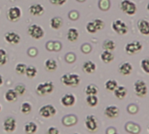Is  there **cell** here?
I'll list each match as a JSON object with an SVG mask.
<instances>
[{"instance_id": "1", "label": "cell", "mask_w": 149, "mask_h": 134, "mask_svg": "<svg viewBox=\"0 0 149 134\" xmlns=\"http://www.w3.org/2000/svg\"><path fill=\"white\" fill-rule=\"evenodd\" d=\"M61 83L68 87H77L80 84L81 78L77 74H65L61 77Z\"/></svg>"}, {"instance_id": "2", "label": "cell", "mask_w": 149, "mask_h": 134, "mask_svg": "<svg viewBox=\"0 0 149 134\" xmlns=\"http://www.w3.org/2000/svg\"><path fill=\"white\" fill-rule=\"evenodd\" d=\"M120 9L127 15H133L136 13L137 6L131 0H123L120 3Z\"/></svg>"}, {"instance_id": "3", "label": "cell", "mask_w": 149, "mask_h": 134, "mask_svg": "<svg viewBox=\"0 0 149 134\" xmlns=\"http://www.w3.org/2000/svg\"><path fill=\"white\" fill-rule=\"evenodd\" d=\"M28 34L34 40H40L43 38L45 32L40 26L33 24L28 27Z\"/></svg>"}, {"instance_id": "4", "label": "cell", "mask_w": 149, "mask_h": 134, "mask_svg": "<svg viewBox=\"0 0 149 134\" xmlns=\"http://www.w3.org/2000/svg\"><path fill=\"white\" fill-rule=\"evenodd\" d=\"M134 92L138 97H143L147 94V87L144 81L138 80L134 83Z\"/></svg>"}, {"instance_id": "5", "label": "cell", "mask_w": 149, "mask_h": 134, "mask_svg": "<svg viewBox=\"0 0 149 134\" xmlns=\"http://www.w3.org/2000/svg\"><path fill=\"white\" fill-rule=\"evenodd\" d=\"M111 27L114 32H116L118 34H120V35L125 34L128 31V27H127L126 24L120 19H117V20L113 21Z\"/></svg>"}, {"instance_id": "6", "label": "cell", "mask_w": 149, "mask_h": 134, "mask_svg": "<svg viewBox=\"0 0 149 134\" xmlns=\"http://www.w3.org/2000/svg\"><path fill=\"white\" fill-rule=\"evenodd\" d=\"M125 50L128 54H135L142 50V44L139 41L129 42L125 45Z\"/></svg>"}, {"instance_id": "7", "label": "cell", "mask_w": 149, "mask_h": 134, "mask_svg": "<svg viewBox=\"0 0 149 134\" xmlns=\"http://www.w3.org/2000/svg\"><path fill=\"white\" fill-rule=\"evenodd\" d=\"M39 113L41 117L45 118H48V117H54L56 114V109L52 104H47V105L42 106L40 109Z\"/></svg>"}, {"instance_id": "8", "label": "cell", "mask_w": 149, "mask_h": 134, "mask_svg": "<svg viewBox=\"0 0 149 134\" xmlns=\"http://www.w3.org/2000/svg\"><path fill=\"white\" fill-rule=\"evenodd\" d=\"M22 15V12L19 7L18 6H13L9 8L7 12V18L10 21L12 22H16L18 21Z\"/></svg>"}, {"instance_id": "9", "label": "cell", "mask_w": 149, "mask_h": 134, "mask_svg": "<svg viewBox=\"0 0 149 134\" xmlns=\"http://www.w3.org/2000/svg\"><path fill=\"white\" fill-rule=\"evenodd\" d=\"M20 40H21V38L19 36V34L13 31L7 32L5 34V40L11 45H18L20 42Z\"/></svg>"}, {"instance_id": "10", "label": "cell", "mask_w": 149, "mask_h": 134, "mask_svg": "<svg viewBox=\"0 0 149 134\" xmlns=\"http://www.w3.org/2000/svg\"><path fill=\"white\" fill-rule=\"evenodd\" d=\"M85 125L90 131H95L97 129V122L93 115H89L85 119Z\"/></svg>"}, {"instance_id": "11", "label": "cell", "mask_w": 149, "mask_h": 134, "mask_svg": "<svg viewBox=\"0 0 149 134\" xmlns=\"http://www.w3.org/2000/svg\"><path fill=\"white\" fill-rule=\"evenodd\" d=\"M4 129L7 132H12L16 129V120L13 117H9L5 119L3 124Z\"/></svg>"}, {"instance_id": "12", "label": "cell", "mask_w": 149, "mask_h": 134, "mask_svg": "<svg viewBox=\"0 0 149 134\" xmlns=\"http://www.w3.org/2000/svg\"><path fill=\"white\" fill-rule=\"evenodd\" d=\"M61 103L63 106L65 107H70L73 106L76 103V97L73 94H65L61 98Z\"/></svg>"}, {"instance_id": "13", "label": "cell", "mask_w": 149, "mask_h": 134, "mask_svg": "<svg viewBox=\"0 0 149 134\" xmlns=\"http://www.w3.org/2000/svg\"><path fill=\"white\" fill-rule=\"evenodd\" d=\"M119 114V109L115 105L107 106L104 110V115L109 118H115Z\"/></svg>"}, {"instance_id": "14", "label": "cell", "mask_w": 149, "mask_h": 134, "mask_svg": "<svg viewBox=\"0 0 149 134\" xmlns=\"http://www.w3.org/2000/svg\"><path fill=\"white\" fill-rule=\"evenodd\" d=\"M44 6L40 4H33L29 7V12L33 16H41L44 13Z\"/></svg>"}, {"instance_id": "15", "label": "cell", "mask_w": 149, "mask_h": 134, "mask_svg": "<svg viewBox=\"0 0 149 134\" xmlns=\"http://www.w3.org/2000/svg\"><path fill=\"white\" fill-rule=\"evenodd\" d=\"M138 28L141 34L149 35V22L146 19H140L138 22Z\"/></svg>"}, {"instance_id": "16", "label": "cell", "mask_w": 149, "mask_h": 134, "mask_svg": "<svg viewBox=\"0 0 149 134\" xmlns=\"http://www.w3.org/2000/svg\"><path fill=\"white\" fill-rule=\"evenodd\" d=\"M118 71L123 76H128L132 71V66L129 62H124V63H122V64L119 65Z\"/></svg>"}, {"instance_id": "17", "label": "cell", "mask_w": 149, "mask_h": 134, "mask_svg": "<svg viewBox=\"0 0 149 134\" xmlns=\"http://www.w3.org/2000/svg\"><path fill=\"white\" fill-rule=\"evenodd\" d=\"M67 38H68V40L70 41V42H74L77 41L79 38V32L77 28H69L68 30V33H67Z\"/></svg>"}, {"instance_id": "18", "label": "cell", "mask_w": 149, "mask_h": 134, "mask_svg": "<svg viewBox=\"0 0 149 134\" xmlns=\"http://www.w3.org/2000/svg\"><path fill=\"white\" fill-rule=\"evenodd\" d=\"M97 69V65L91 60H87L83 65V70L87 74H92Z\"/></svg>"}, {"instance_id": "19", "label": "cell", "mask_w": 149, "mask_h": 134, "mask_svg": "<svg viewBox=\"0 0 149 134\" xmlns=\"http://www.w3.org/2000/svg\"><path fill=\"white\" fill-rule=\"evenodd\" d=\"M114 96L118 98V99H124L126 97L127 94V90L125 89V87L124 86H118L115 90H114Z\"/></svg>"}, {"instance_id": "20", "label": "cell", "mask_w": 149, "mask_h": 134, "mask_svg": "<svg viewBox=\"0 0 149 134\" xmlns=\"http://www.w3.org/2000/svg\"><path fill=\"white\" fill-rule=\"evenodd\" d=\"M100 58H101V60H102L103 62H104V63H110V62H111V61L114 60V55H113V53H111V51L104 50V51L101 53Z\"/></svg>"}, {"instance_id": "21", "label": "cell", "mask_w": 149, "mask_h": 134, "mask_svg": "<svg viewBox=\"0 0 149 134\" xmlns=\"http://www.w3.org/2000/svg\"><path fill=\"white\" fill-rule=\"evenodd\" d=\"M62 24H63V20L61 17H54L50 20V26L54 30L60 29Z\"/></svg>"}, {"instance_id": "22", "label": "cell", "mask_w": 149, "mask_h": 134, "mask_svg": "<svg viewBox=\"0 0 149 134\" xmlns=\"http://www.w3.org/2000/svg\"><path fill=\"white\" fill-rule=\"evenodd\" d=\"M5 98H6V100L7 102L13 103V102L17 101V99H18V94H17V92L14 90H7L6 92Z\"/></svg>"}, {"instance_id": "23", "label": "cell", "mask_w": 149, "mask_h": 134, "mask_svg": "<svg viewBox=\"0 0 149 134\" xmlns=\"http://www.w3.org/2000/svg\"><path fill=\"white\" fill-rule=\"evenodd\" d=\"M57 62L54 59H47L45 61V68L48 71H54L57 69Z\"/></svg>"}, {"instance_id": "24", "label": "cell", "mask_w": 149, "mask_h": 134, "mask_svg": "<svg viewBox=\"0 0 149 134\" xmlns=\"http://www.w3.org/2000/svg\"><path fill=\"white\" fill-rule=\"evenodd\" d=\"M38 130V126L33 122H28L25 124V132L26 134H34Z\"/></svg>"}, {"instance_id": "25", "label": "cell", "mask_w": 149, "mask_h": 134, "mask_svg": "<svg viewBox=\"0 0 149 134\" xmlns=\"http://www.w3.org/2000/svg\"><path fill=\"white\" fill-rule=\"evenodd\" d=\"M37 72H38V70H37V69L35 68V67L33 66V65H30V66H27V67H26V69L25 75H26L28 78H33V77L36 76Z\"/></svg>"}, {"instance_id": "26", "label": "cell", "mask_w": 149, "mask_h": 134, "mask_svg": "<svg viewBox=\"0 0 149 134\" xmlns=\"http://www.w3.org/2000/svg\"><path fill=\"white\" fill-rule=\"evenodd\" d=\"M103 48L107 51H113L116 48V43L111 40H106L103 43Z\"/></svg>"}, {"instance_id": "27", "label": "cell", "mask_w": 149, "mask_h": 134, "mask_svg": "<svg viewBox=\"0 0 149 134\" xmlns=\"http://www.w3.org/2000/svg\"><path fill=\"white\" fill-rule=\"evenodd\" d=\"M118 86V85L117 81H115V80H113V79H110V80L106 81L105 83H104V87H105V89H106L108 91H114V90H115Z\"/></svg>"}, {"instance_id": "28", "label": "cell", "mask_w": 149, "mask_h": 134, "mask_svg": "<svg viewBox=\"0 0 149 134\" xmlns=\"http://www.w3.org/2000/svg\"><path fill=\"white\" fill-rule=\"evenodd\" d=\"M97 93H98V89L94 84H89L85 89V94L87 96H92V95L97 96Z\"/></svg>"}, {"instance_id": "29", "label": "cell", "mask_w": 149, "mask_h": 134, "mask_svg": "<svg viewBox=\"0 0 149 134\" xmlns=\"http://www.w3.org/2000/svg\"><path fill=\"white\" fill-rule=\"evenodd\" d=\"M86 103L90 107H95L98 103V98L97 96H87L86 97Z\"/></svg>"}, {"instance_id": "30", "label": "cell", "mask_w": 149, "mask_h": 134, "mask_svg": "<svg viewBox=\"0 0 149 134\" xmlns=\"http://www.w3.org/2000/svg\"><path fill=\"white\" fill-rule=\"evenodd\" d=\"M8 60L7 52L4 48H0V66H4L6 64Z\"/></svg>"}, {"instance_id": "31", "label": "cell", "mask_w": 149, "mask_h": 134, "mask_svg": "<svg viewBox=\"0 0 149 134\" xmlns=\"http://www.w3.org/2000/svg\"><path fill=\"white\" fill-rule=\"evenodd\" d=\"M26 65L25 63H18L15 67V71L19 75H25L26 69Z\"/></svg>"}, {"instance_id": "32", "label": "cell", "mask_w": 149, "mask_h": 134, "mask_svg": "<svg viewBox=\"0 0 149 134\" xmlns=\"http://www.w3.org/2000/svg\"><path fill=\"white\" fill-rule=\"evenodd\" d=\"M140 66H141V69L142 70L146 73L149 74V58H146L143 59L140 62Z\"/></svg>"}, {"instance_id": "33", "label": "cell", "mask_w": 149, "mask_h": 134, "mask_svg": "<svg viewBox=\"0 0 149 134\" xmlns=\"http://www.w3.org/2000/svg\"><path fill=\"white\" fill-rule=\"evenodd\" d=\"M86 30H87V32L89 33H91V34L96 33L97 32V27H96V26H95V24H94L93 21H90V22L87 23V25H86Z\"/></svg>"}, {"instance_id": "34", "label": "cell", "mask_w": 149, "mask_h": 134, "mask_svg": "<svg viewBox=\"0 0 149 134\" xmlns=\"http://www.w3.org/2000/svg\"><path fill=\"white\" fill-rule=\"evenodd\" d=\"M43 86H44V89H45V91H46V94H50L54 91V83L52 82H45L43 83Z\"/></svg>"}, {"instance_id": "35", "label": "cell", "mask_w": 149, "mask_h": 134, "mask_svg": "<svg viewBox=\"0 0 149 134\" xmlns=\"http://www.w3.org/2000/svg\"><path fill=\"white\" fill-rule=\"evenodd\" d=\"M32 110V105L31 103H22V106H21V112L24 113V114H27L29 112H31Z\"/></svg>"}, {"instance_id": "36", "label": "cell", "mask_w": 149, "mask_h": 134, "mask_svg": "<svg viewBox=\"0 0 149 134\" xmlns=\"http://www.w3.org/2000/svg\"><path fill=\"white\" fill-rule=\"evenodd\" d=\"M93 22H94V24H95L97 31H100V30H102L104 27V22L102 19H97Z\"/></svg>"}, {"instance_id": "37", "label": "cell", "mask_w": 149, "mask_h": 134, "mask_svg": "<svg viewBox=\"0 0 149 134\" xmlns=\"http://www.w3.org/2000/svg\"><path fill=\"white\" fill-rule=\"evenodd\" d=\"M14 90L17 92L18 96H19V95H24L25 92H26V87H25V85H23V84H18V85L15 87V90Z\"/></svg>"}, {"instance_id": "38", "label": "cell", "mask_w": 149, "mask_h": 134, "mask_svg": "<svg viewBox=\"0 0 149 134\" xmlns=\"http://www.w3.org/2000/svg\"><path fill=\"white\" fill-rule=\"evenodd\" d=\"M36 92L38 95L40 96H45L47 95L46 94V91H45V89H44V86H43V83H40L37 88H36Z\"/></svg>"}, {"instance_id": "39", "label": "cell", "mask_w": 149, "mask_h": 134, "mask_svg": "<svg viewBox=\"0 0 149 134\" xmlns=\"http://www.w3.org/2000/svg\"><path fill=\"white\" fill-rule=\"evenodd\" d=\"M49 1L54 6H62L67 2V0H49Z\"/></svg>"}, {"instance_id": "40", "label": "cell", "mask_w": 149, "mask_h": 134, "mask_svg": "<svg viewBox=\"0 0 149 134\" xmlns=\"http://www.w3.org/2000/svg\"><path fill=\"white\" fill-rule=\"evenodd\" d=\"M47 134H60V131L56 127L51 126V127L48 128V130L47 131Z\"/></svg>"}, {"instance_id": "41", "label": "cell", "mask_w": 149, "mask_h": 134, "mask_svg": "<svg viewBox=\"0 0 149 134\" xmlns=\"http://www.w3.org/2000/svg\"><path fill=\"white\" fill-rule=\"evenodd\" d=\"M3 83H4V80H3V76L0 75V86H1L2 84H3Z\"/></svg>"}, {"instance_id": "42", "label": "cell", "mask_w": 149, "mask_h": 134, "mask_svg": "<svg viewBox=\"0 0 149 134\" xmlns=\"http://www.w3.org/2000/svg\"><path fill=\"white\" fill-rule=\"evenodd\" d=\"M146 9H147V11H148V12H149V3H148L147 6H146Z\"/></svg>"}, {"instance_id": "43", "label": "cell", "mask_w": 149, "mask_h": 134, "mask_svg": "<svg viewBox=\"0 0 149 134\" xmlns=\"http://www.w3.org/2000/svg\"><path fill=\"white\" fill-rule=\"evenodd\" d=\"M1 109H2V108H1V105H0V111H1Z\"/></svg>"}, {"instance_id": "44", "label": "cell", "mask_w": 149, "mask_h": 134, "mask_svg": "<svg viewBox=\"0 0 149 134\" xmlns=\"http://www.w3.org/2000/svg\"><path fill=\"white\" fill-rule=\"evenodd\" d=\"M148 131H149V125H148Z\"/></svg>"}, {"instance_id": "45", "label": "cell", "mask_w": 149, "mask_h": 134, "mask_svg": "<svg viewBox=\"0 0 149 134\" xmlns=\"http://www.w3.org/2000/svg\"><path fill=\"white\" fill-rule=\"evenodd\" d=\"M74 134H78V133H74Z\"/></svg>"}]
</instances>
